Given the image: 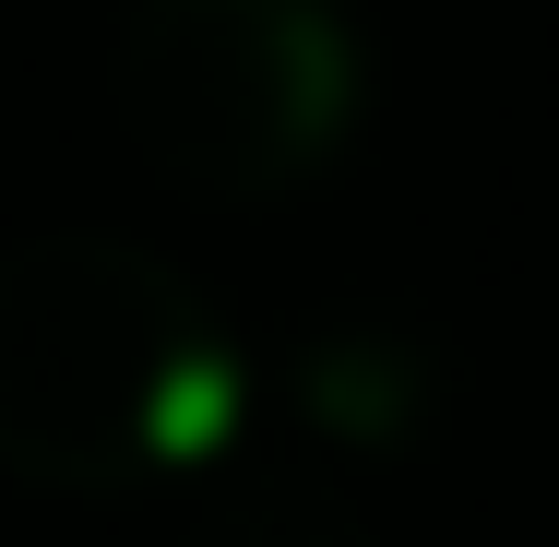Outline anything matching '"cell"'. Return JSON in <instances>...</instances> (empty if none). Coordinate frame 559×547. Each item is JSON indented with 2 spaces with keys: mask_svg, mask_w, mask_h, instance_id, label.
I'll return each instance as SVG.
<instances>
[{
  "mask_svg": "<svg viewBox=\"0 0 559 547\" xmlns=\"http://www.w3.org/2000/svg\"><path fill=\"white\" fill-rule=\"evenodd\" d=\"M238 333L143 238L0 250V476L119 500L215 464L238 429Z\"/></svg>",
  "mask_w": 559,
  "mask_h": 547,
  "instance_id": "cell-1",
  "label": "cell"
},
{
  "mask_svg": "<svg viewBox=\"0 0 559 547\" xmlns=\"http://www.w3.org/2000/svg\"><path fill=\"white\" fill-rule=\"evenodd\" d=\"M108 96L155 179L203 203H274L345 155L369 60L334 0H131Z\"/></svg>",
  "mask_w": 559,
  "mask_h": 547,
  "instance_id": "cell-2",
  "label": "cell"
},
{
  "mask_svg": "<svg viewBox=\"0 0 559 547\" xmlns=\"http://www.w3.org/2000/svg\"><path fill=\"white\" fill-rule=\"evenodd\" d=\"M298 405L322 417L334 440H369V452H405L417 417H429V357L381 322H345V333H310L298 357Z\"/></svg>",
  "mask_w": 559,
  "mask_h": 547,
  "instance_id": "cell-3",
  "label": "cell"
},
{
  "mask_svg": "<svg viewBox=\"0 0 559 547\" xmlns=\"http://www.w3.org/2000/svg\"><path fill=\"white\" fill-rule=\"evenodd\" d=\"M191 547H369V524L310 476H250L238 500H215L191 524Z\"/></svg>",
  "mask_w": 559,
  "mask_h": 547,
  "instance_id": "cell-4",
  "label": "cell"
}]
</instances>
